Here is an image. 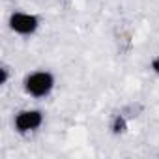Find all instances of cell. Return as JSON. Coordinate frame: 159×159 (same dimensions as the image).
<instances>
[{
	"mask_svg": "<svg viewBox=\"0 0 159 159\" xmlns=\"http://www.w3.org/2000/svg\"><path fill=\"white\" fill-rule=\"evenodd\" d=\"M54 88V75L51 71H34L25 79V90L32 98H47Z\"/></svg>",
	"mask_w": 159,
	"mask_h": 159,
	"instance_id": "1",
	"label": "cell"
},
{
	"mask_svg": "<svg viewBox=\"0 0 159 159\" xmlns=\"http://www.w3.org/2000/svg\"><path fill=\"white\" fill-rule=\"evenodd\" d=\"M10 28L21 36H30L34 34L38 28H39V19L32 13H25V11H15L10 15V21H8Z\"/></svg>",
	"mask_w": 159,
	"mask_h": 159,
	"instance_id": "2",
	"label": "cell"
},
{
	"mask_svg": "<svg viewBox=\"0 0 159 159\" xmlns=\"http://www.w3.org/2000/svg\"><path fill=\"white\" fill-rule=\"evenodd\" d=\"M43 124V112L38 111V109H26V111H21L15 114V120H13V125L19 133H30V131H36L39 125Z\"/></svg>",
	"mask_w": 159,
	"mask_h": 159,
	"instance_id": "3",
	"label": "cell"
},
{
	"mask_svg": "<svg viewBox=\"0 0 159 159\" xmlns=\"http://www.w3.org/2000/svg\"><path fill=\"white\" fill-rule=\"evenodd\" d=\"M111 129H112L114 135H122V133H125V131H127V122H125V118H124L122 114L114 116V120H112V124H111Z\"/></svg>",
	"mask_w": 159,
	"mask_h": 159,
	"instance_id": "4",
	"label": "cell"
},
{
	"mask_svg": "<svg viewBox=\"0 0 159 159\" xmlns=\"http://www.w3.org/2000/svg\"><path fill=\"white\" fill-rule=\"evenodd\" d=\"M8 79H10V67L2 66V67H0V84H6Z\"/></svg>",
	"mask_w": 159,
	"mask_h": 159,
	"instance_id": "5",
	"label": "cell"
},
{
	"mask_svg": "<svg viewBox=\"0 0 159 159\" xmlns=\"http://www.w3.org/2000/svg\"><path fill=\"white\" fill-rule=\"evenodd\" d=\"M152 71L159 75V56H155V58L152 60Z\"/></svg>",
	"mask_w": 159,
	"mask_h": 159,
	"instance_id": "6",
	"label": "cell"
}]
</instances>
